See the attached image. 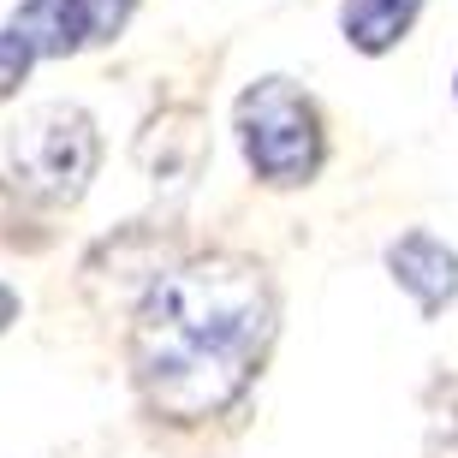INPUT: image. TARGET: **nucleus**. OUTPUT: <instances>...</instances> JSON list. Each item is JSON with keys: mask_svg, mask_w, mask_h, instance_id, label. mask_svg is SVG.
Wrapping results in <instances>:
<instances>
[{"mask_svg": "<svg viewBox=\"0 0 458 458\" xmlns=\"http://www.w3.org/2000/svg\"><path fill=\"white\" fill-rule=\"evenodd\" d=\"M274 334V292L256 262L203 256L161 274L131 327L137 387L161 417L197 423L244 393Z\"/></svg>", "mask_w": 458, "mask_h": 458, "instance_id": "nucleus-1", "label": "nucleus"}, {"mask_svg": "<svg viewBox=\"0 0 458 458\" xmlns=\"http://www.w3.org/2000/svg\"><path fill=\"white\" fill-rule=\"evenodd\" d=\"M0 149H6V179L18 197L72 203V197H84L89 173H96V125L84 107L48 102L18 119Z\"/></svg>", "mask_w": 458, "mask_h": 458, "instance_id": "nucleus-2", "label": "nucleus"}, {"mask_svg": "<svg viewBox=\"0 0 458 458\" xmlns=\"http://www.w3.org/2000/svg\"><path fill=\"white\" fill-rule=\"evenodd\" d=\"M238 143L268 185H304L322 167V119L286 78H262L238 96Z\"/></svg>", "mask_w": 458, "mask_h": 458, "instance_id": "nucleus-3", "label": "nucleus"}, {"mask_svg": "<svg viewBox=\"0 0 458 458\" xmlns=\"http://www.w3.org/2000/svg\"><path fill=\"white\" fill-rule=\"evenodd\" d=\"M137 0H24L13 13V30L30 42L36 54H78V48H96V42H114L125 30Z\"/></svg>", "mask_w": 458, "mask_h": 458, "instance_id": "nucleus-4", "label": "nucleus"}, {"mask_svg": "<svg viewBox=\"0 0 458 458\" xmlns=\"http://www.w3.org/2000/svg\"><path fill=\"white\" fill-rule=\"evenodd\" d=\"M387 268H393V280L423 304V316H441L458 298V256L446 250L435 233H405L387 250Z\"/></svg>", "mask_w": 458, "mask_h": 458, "instance_id": "nucleus-5", "label": "nucleus"}, {"mask_svg": "<svg viewBox=\"0 0 458 458\" xmlns=\"http://www.w3.org/2000/svg\"><path fill=\"white\" fill-rule=\"evenodd\" d=\"M417 6H423V0H345V6H340V30H345L352 48L387 54L393 42L411 30Z\"/></svg>", "mask_w": 458, "mask_h": 458, "instance_id": "nucleus-6", "label": "nucleus"}, {"mask_svg": "<svg viewBox=\"0 0 458 458\" xmlns=\"http://www.w3.org/2000/svg\"><path fill=\"white\" fill-rule=\"evenodd\" d=\"M30 60H36V48H30V42H24L18 30H13V24H6V30H0V102H6V96H13L18 84H24Z\"/></svg>", "mask_w": 458, "mask_h": 458, "instance_id": "nucleus-7", "label": "nucleus"}, {"mask_svg": "<svg viewBox=\"0 0 458 458\" xmlns=\"http://www.w3.org/2000/svg\"><path fill=\"white\" fill-rule=\"evenodd\" d=\"M6 322H18V292L0 286V334H6Z\"/></svg>", "mask_w": 458, "mask_h": 458, "instance_id": "nucleus-8", "label": "nucleus"}]
</instances>
